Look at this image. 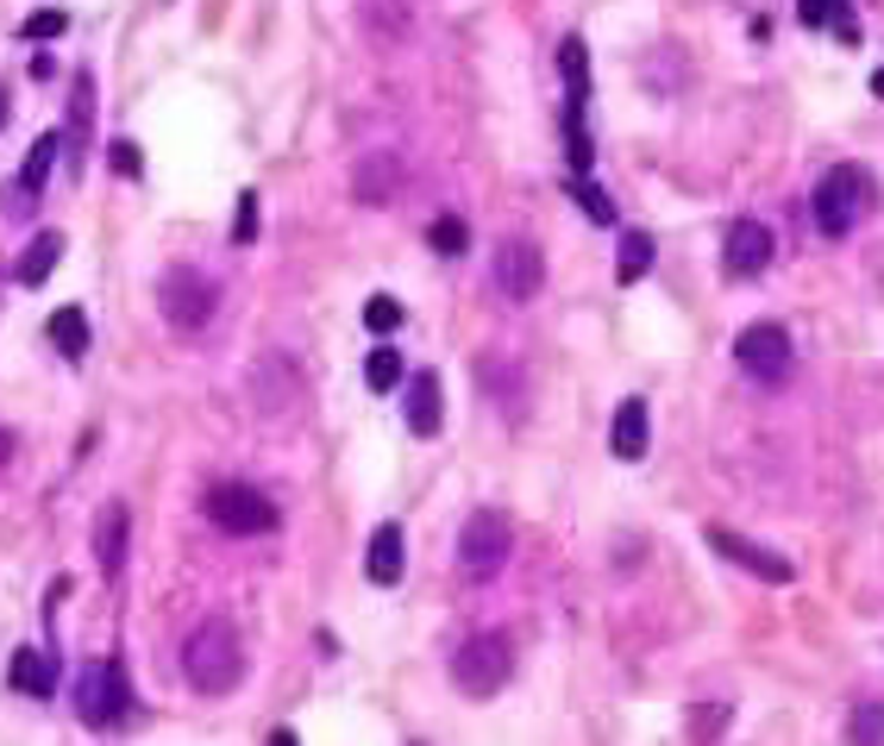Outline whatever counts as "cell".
Returning a JSON list of instances; mask_svg holds the SVG:
<instances>
[{"label":"cell","instance_id":"cell-20","mask_svg":"<svg viewBox=\"0 0 884 746\" xmlns=\"http://www.w3.org/2000/svg\"><path fill=\"white\" fill-rule=\"evenodd\" d=\"M402 527L396 521H383L377 534H370V553H365V571H370V584H402Z\"/></svg>","mask_w":884,"mask_h":746},{"label":"cell","instance_id":"cell-14","mask_svg":"<svg viewBox=\"0 0 884 746\" xmlns=\"http://www.w3.org/2000/svg\"><path fill=\"white\" fill-rule=\"evenodd\" d=\"M402 182H408V164L396 151H370L358 170H351V195L365 201V208H389L396 195H402Z\"/></svg>","mask_w":884,"mask_h":746},{"label":"cell","instance_id":"cell-32","mask_svg":"<svg viewBox=\"0 0 884 746\" xmlns=\"http://www.w3.org/2000/svg\"><path fill=\"white\" fill-rule=\"evenodd\" d=\"M107 157H114V170L126 176V182H138V176H145V151H138L133 138H114V151H107Z\"/></svg>","mask_w":884,"mask_h":746},{"label":"cell","instance_id":"cell-7","mask_svg":"<svg viewBox=\"0 0 884 746\" xmlns=\"http://www.w3.org/2000/svg\"><path fill=\"white\" fill-rule=\"evenodd\" d=\"M734 364L747 370L753 383H766V389H778V383H790V370H797V351H790V333L778 321H753L740 339H734Z\"/></svg>","mask_w":884,"mask_h":746},{"label":"cell","instance_id":"cell-13","mask_svg":"<svg viewBox=\"0 0 884 746\" xmlns=\"http://www.w3.org/2000/svg\"><path fill=\"white\" fill-rule=\"evenodd\" d=\"M251 402L264 408V414H288V408L302 402V377H295V364L283 351L251 364Z\"/></svg>","mask_w":884,"mask_h":746},{"label":"cell","instance_id":"cell-22","mask_svg":"<svg viewBox=\"0 0 884 746\" xmlns=\"http://www.w3.org/2000/svg\"><path fill=\"white\" fill-rule=\"evenodd\" d=\"M797 13H803V25H815V32L860 39V25H853V13H846V0H797Z\"/></svg>","mask_w":884,"mask_h":746},{"label":"cell","instance_id":"cell-35","mask_svg":"<svg viewBox=\"0 0 884 746\" xmlns=\"http://www.w3.org/2000/svg\"><path fill=\"white\" fill-rule=\"evenodd\" d=\"M13 452H20V440H13V433H7V427H0V464L13 459Z\"/></svg>","mask_w":884,"mask_h":746},{"label":"cell","instance_id":"cell-30","mask_svg":"<svg viewBox=\"0 0 884 746\" xmlns=\"http://www.w3.org/2000/svg\"><path fill=\"white\" fill-rule=\"evenodd\" d=\"M365 326H370V333H396V326H402V302H396V295H370V302H365Z\"/></svg>","mask_w":884,"mask_h":746},{"label":"cell","instance_id":"cell-36","mask_svg":"<svg viewBox=\"0 0 884 746\" xmlns=\"http://www.w3.org/2000/svg\"><path fill=\"white\" fill-rule=\"evenodd\" d=\"M872 95H878V101H884V70H878V76H872Z\"/></svg>","mask_w":884,"mask_h":746},{"label":"cell","instance_id":"cell-37","mask_svg":"<svg viewBox=\"0 0 884 746\" xmlns=\"http://www.w3.org/2000/svg\"><path fill=\"white\" fill-rule=\"evenodd\" d=\"M0 119H7V95H0Z\"/></svg>","mask_w":884,"mask_h":746},{"label":"cell","instance_id":"cell-34","mask_svg":"<svg viewBox=\"0 0 884 746\" xmlns=\"http://www.w3.org/2000/svg\"><path fill=\"white\" fill-rule=\"evenodd\" d=\"M691 727H696V734H709V727L722 734V727H728V708H709V703H703V708L691 715Z\"/></svg>","mask_w":884,"mask_h":746},{"label":"cell","instance_id":"cell-24","mask_svg":"<svg viewBox=\"0 0 884 746\" xmlns=\"http://www.w3.org/2000/svg\"><path fill=\"white\" fill-rule=\"evenodd\" d=\"M558 76H565V95H590V51H583V39L558 44Z\"/></svg>","mask_w":884,"mask_h":746},{"label":"cell","instance_id":"cell-33","mask_svg":"<svg viewBox=\"0 0 884 746\" xmlns=\"http://www.w3.org/2000/svg\"><path fill=\"white\" fill-rule=\"evenodd\" d=\"M846 734H853V740H884V708H878V703H865L860 715L846 722Z\"/></svg>","mask_w":884,"mask_h":746},{"label":"cell","instance_id":"cell-10","mask_svg":"<svg viewBox=\"0 0 884 746\" xmlns=\"http://www.w3.org/2000/svg\"><path fill=\"white\" fill-rule=\"evenodd\" d=\"M722 258H728V276H766L771 258H778V239H771L766 220H734L728 239H722Z\"/></svg>","mask_w":884,"mask_h":746},{"label":"cell","instance_id":"cell-25","mask_svg":"<svg viewBox=\"0 0 884 746\" xmlns=\"http://www.w3.org/2000/svg\"><path fill=\"white\" fill-rule=\"evenodd\" d=\"M653 258H659V245H653V232H628L621 239V283H640L646 270H653Z\"/></svg>","mask_w":884,"mask_h":746},{"label":"cell","instance_id":"cell-26","mask_svg":"<svg viewBox=\"0 0 884 746\" xmlns=\"http://www.w3.org/2000/svg\"><path fill=\"white\" fill-rule=\"evenodd\" d=\"M365 383L377 389V396H389V389L402 383V351H396V345H377V351H365Z\"/></svg>","mask_w":884,"mask_h":746},{"label":"cell","instance_id":"cell-6","mask_svg":"<svg viewBox=\"0 0 884 746\" xmlns=\"http://www.w3.org/2000/svg\"><path fill=\"white\" fill-rule=\"evenodd\" d=\"M201 508H208V521L232 539H251V534H270V527H276V502H270L257 483H213L208 496H201Z\"/></svg>","mask_w":884,"mask_h":746},{"label":"cell","instance_id":"cell-27","mask_svg":"<svg viewBox=\"0 0 884 746\" xmlns=\"http://www.w3.org/2000/svg\"><path fill=\"white\" fill-rule=\"evenodd\" d=\"M427 245L440 251V258H464V245H471V227H464L459 213H440V220L427 227Z\"/></svg>","mask_w":884,"mask_h":746},{"label":"cell","instance_id":"cell-12","mask_svg":"<svg viewBox=\"0 0 884 746\" xmlns=\"http://www.w3.org/2000/svg\"><path fill=\"white\" fill-rule=\"evenodd\" d=\"M88 138H95V70H76L70 76V126H63L70 176H82V164H88Z\"/></svg>","mask_w":884,"mask_h":746},{"label":"cell","instance_id":"cell-8","mask_svg":"<svg viewBox=\"0 0 884 746\" xmlns=\"http://www.w3.org/2000/svg\"><path fill=\"white\" fill-rule=\"evenodd\" d=\"M508 553H515V521L502 515V508H477L459 527V565L471 577H496Z\"/></svg>","mask_w":884,"mask_h":746},{"label":"cell","instance_id":"cell-11","mask_svg":"<svg viewBox=\"0 0 884 746\" xmlns=\"http://www.w3.org/2000/svg\"><path fill=\"white\" fill-rule=\"evenodd\" d=\"M539 283H546V258H539L534 239H502V245H496V288H502V295L534 302Z\"/></svg>","mask_w":884,"mask_h":746},{"label":"cell","instance_id":"cell-4","mask_svg":"<svg viewBox=\"0 0 884 746\" xmlns=\"http://www.w3.org/2000/svg\"><path fill=\"white\" fill-rule=\"evenodd\" d=\"M508 677H515V640H508V633H471V640L452 652V684H459L464 696H496Z\"/></svg>","mask_w":884,"mask_h":746},{"label":"cell","instance_id":"cell-2","mask_svg":"<svg viewBox=\"0 0 884 746\" xmlns=\"http://www.w3.org/2000/svg\"><path fill=\"white\" fill-rule=\"evenodd\" d=\"M872 201H878L872 176H865L860 164H834V170H822L815 189H809V220H815L822 239H846V232L872 213Z\"/></svg>","mask_w":884,"mask_h":746},{"label":"cell","instance_id":"cell-18","mask_svg":"<svg viewBox=\"0 0 884 746\" xmlns=\"http://www.w3.org/2000/svg\"><path fill=\"white\" fill-rule=\"evenodd\" d=\"M609 445H615L621 464L646 459V445H653V421H646V402H640V396H628V402L615 408V421H609Z\"/></svg>","mask_w":884,"mask_h":746},{"label":"cell","instance_id":"cell-5","mask_svg":"<svg viewBox=\"0 0 884 746\" xmlns=\"http://www.w3.org/2000/svg\"><path fill=\"white\" fill-rule=\"evenodd\" d=\"M157 307H164V321H170L176 333H201V326L220 314V288H213V276H201L194 264H170L164 283H157Z\"/></svg>","mask_w":884,"mask_h":746},{"label":"cell","instance_id":"cell-15","mask_svg":"<svg viewBox=\"0 0 884 746\" xmlns=\"http://www.w3.org/2000/svg\"><path fill=\"white\" fill-rule=\"evenodd\" d=\"M126 553H133V508H126V502H107V508L95 515V565H101V577L126 571Z\"/></svg>","mask_w":884,"mask_h":746},{"label":"cell","instance_id":"cell-9","mask_svg":"<svg viewBox=\"0 0 884 746\" xmlns=\"http://www.w3.org/2000/svg\"><path fill=\"white\" fill-rule=\"evenodd\" d=\"M703 539H709V553L734 558L740 571L766 577V584H790V577H797V565H790V558H778L771 546H759V539H747V534H734V527H703Z\"/></svg>","mask_w":884,"mask_h":746},{"label":"cell","instance_id":"cell-21","mask_svg":"<svg viewBox=\"0 0 884 746\" xmlns=\"http://www.w3.org/2000/svg\"><path fill=\"white\" fill-rule=\"evenodd\" d=\"M57 258H63V232H39L32 245L20 251V264H13V283L20 288H39V283H51V270H57Z\"/></svg>","mask_w":884,"mask_h":746},{"label":"cell","instance_id":"cell-31","mask_svg":"<svg viewBox=\"0 0 884 746\" xmlns=\"http://www.w3.org/2000/svg\"><path fill=\"white\" fill-rule=\"evenodd\" d=\"M232 245H257V189L239 195V213H232Z\"/></svg>","mask_w":884,"mask_h":746},{"label":"cell","instance_id":"cell-28","mask_svg":"<svg viewBox=\"0 0 884 746\" xmlns=\"http://www.w3.org/2000/svg\"><path fill=\"white\" fill-rule=\"evenodd\" d=\"M63 32H70V13H63V7H39V13H25V20H20V39L25 44L63 39Z\"/></svg>","mask_w":884,"mask_h":746},{"label":"cell","instance_id":"cell-3","mask_svg":"<svg viewBox=\"0 0 884 746\" xmlns=\"http://www.w3.org/2000/svg\"><path fill=\"white\" fill-rule=\"evenodd\" d=\"M133 677H126V665L119 659H88V665L76 671V715L82 727H119V722H133Z\"/></svg>","mask_w":884,"mask_h":746},{"label":"cell","instance_id":"cell-17","mask_svg":"<svg viewBox=\"0 0 884 746\" xmlns=\"http://www.w3.org/2000/svg\"><path fill=\"white\" fill-rule=\"evenodd\" d=\"M402 421H408L414 440H433L445 427V396H440V377H433V370H414V383H408V396H402Z\"/></svg>","mask_w":884,"mask_h":746},{"label":"cell","instance_id":"cell-19","mask_svg":"<svg viewBox=\"0 0 884 746\" xmlns=\"http://www.w3.org/2000/svg\"><path fill=\"white\" fill-rule=\"evenodd\" d=\"M7 684L20 690V696L51 703V696H57V659L39 652V647H20V652H13V665H7Z\"/></svg>","mask_w":884,"mask_h":746},{"label":"cell","instance_id":"cell-23","mask_svg":"<svg viewBox=\"0 0 884 746\" xmlns=\"http://www.w3.org/2000/svg\"><path fill=\"white\" fill-rule=\"evenodd\" d=\"M51 339H57V351L70 364L88 358V314H82V307H57V314H51Z\"/></svg>","mask_w":884,"mask_h":746},{"label":"cell","instance_id":"cell-16","mask_svg":"<svg viewBox=\"0 0 884 746\" xmlns=\"http://www.w3.org/2000/svg\"><path fill=\"white\" fill-rule=\"evenodd\" d=\"M57 157H63V133H44L39 145L25 151L20 182H13V213H32V208H39V195H44V182H51V170H57Z\"/></svg>","mask_w":884,"mask_h":746},{"label":"cell","instance_id":"cell-29","mask_svg":"<svg viewBox=\"0 0 884 746\" xmlns=\"http://www.w3.org/2000/svg\"><path fill=\"white\" fill-rule=\"evenodd\" d=\"M571 195H577V208L590 213L597 227H615V201H609V189H597L590 176H571Z\"/></svg>","mask_w":884,"mask_h":746},{"label":"cell","instance_id":"cell-1","mask_svg":"<svg viewBox=\"0 0 884 746\" xmlns=\"http://www.w3.org/2000/svg\"><path fill=\"white\" fill-rule=\"evenodd\" d=\"M182 677H189V690H201V696H227V690H239V677H245L239 628L220 621V614L194 621L189 640H182Z\"/></svg>","mask_w":884,"mask_h":746}]
</instances>
